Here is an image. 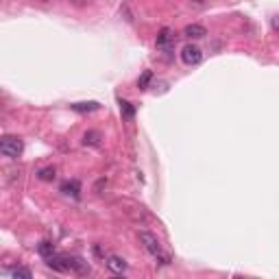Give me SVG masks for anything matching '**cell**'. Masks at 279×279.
<instances>
[{
    "label": "cell",
    "mask_w": 279,
    "mask_h": 279,
    "mask_svg": "<svg viewBox=\"0 0 279 279\" xmlns=\"http://www.w3.org/2000/svg\"><path fill=\"white\" fill-rule=\"evenodd\" d=\"M101 107L96 101H87V103H74V105H70V109L76 113H90V112H96V109Z\"/></svg>",
    "instance_id": "cell-10"
},
{
    "label": "cell",
    "mask_w": 279,
    "mask_h": 279,
    "mask_svg": "<svg viewBox=\"0 0 279 279\" xmlns=\"http://www.w3.org/2000/svg\"><path fill=\"white\" fill-rule=\"evenodd\" d=\"M55 177H57V170H55L53 166H48V168H42V170H37V179H40V181H53Z\"/></svg>",
    "instance_id": "cell-12"
},
{
    "label": "cell",
    "mask_w": 279,
    "mask_h": 279,
    "mask_svg": "<svg viewBox=\"0 0 279 279\" xmlns=\"http://www.w3.org/2000/svg\"><path fill=\"white\" fill-rule=\"evenodd\" d=\"M61 192L65 196H72V199H79L81 196V183L76 179H68V181L61 183Z\"/></svg>",
    "instance_id": "cell-8"
},
{
    "label": "cell",
    "mask_w": 279,
    "mask_h": 279,
    "mask_svg": "<svg viewBox=\"0 0 279 279\" xmlns=\"http://www.w3.org/2000/svg\"><path fill=\"white\" fill-rule=\"evenodd\" d=\"M138 238H140L142 247H144L146 251H149V253H151L157 262H160V264L168 266V264L172 262V260H170V255H168L166 251H164V247H162L160 240H157V236H153L151 231H140V233H138Z\"/></svg>",
    "instance_id": "cell-1"
},
{
    "label": "cell",
    "mask_w": 279,
    "mask_h": 279,
    "mask_svg": "<svg viewBox=\"0 0 279 279\" xmlns=\"http://www.w3.org/2000/svg\"><path fill=\"white\" fill-rule=\"evenodd\" d=\"M194 2H205V0H194Z\"/></svg>",
    "instance_id": "cell-18"
},
{
    "label": "cell",
    "mask_w": 279,
    "mask_h": 279,
    "mask_svg": "<svg viewBox=\"0 0 279 279\" xmlns=\"http://www.w3.org/2000/svg\"><path fill=\"white\" fill-rule=\"evenodd\" d=\"M37 253H40L42 258H48V255L57 253V251H55V247H53L51 242H46V240H44V242H40V244H37Z\"/></svg>",
    "instance_id": "cell-14"
},
{
    "label": "cell",
    "mask_w": 279,
    "mask_h": 279,
    "mask_svg": "<svg viewBox=\"0 0 279 279\" xmlns=\"http://www.w3.org/2000/svg\"><path fill=\"white\" fill-rule=\"evenodd\" d=\"M11 277H13V279H18V277H22V279H31V277H33V273H31L29 269H24V266H18V269L11 271Z\"/></svg>",
    "instance_id": "cell-15"
},
{
    "label": "cell",
    "mask_w": 279,
    "mask_h": 279,
    "mask_svg": "<svg viewBox=\"0 0 279 279\" xmlns=\"http://www.w3.org/2000/svg\"><path fill=\"white\" fill-rule=\"evenodd\" d=\"M103 140L101 131H85L83 133V146H98Z\"/></svg>",
    "instance_id": "cell-11"
},
{
    "label": "cell",
    "mask_w": 279,
    "mask_h": 279,
    "mask_svg": "<svg viewBox=\"0 0 279 279\" xmlns=\"http://www.w3.org/2000/svg\"><path fill=\"white\" fill-rule=\"evenodd\" d=\"M44 260H46L48 269H53V271H57V273H70L68 271V262H65V255L53 253V255H48V258H44Z\"/></svg>",
    "instance_id": "cell-5"
},
{
    "label": "cell",
    "mask_w": 279,
    "mask_h": 279,
    "mask_svg": "<svg viewBox=\"0 0 279 279\" xmlns=\"http://www.w3.org/2000/svg\"><path fill=\"white\" fill-rule=\"evenodd\" d=\"M183 35L190 37V40H201V37L207 35V29L205 26H201V24H188L183 29Z\"/></svg>",
    "instance_id": "cell-9"
},
{
    "label": "cell",
    "mask_w": 279,
    "mask_h": 279,
    "mask_svg": "<svg viewBox=\"0 0 279 279\" xmlns=\"http://www.w3.org/2000/svg\"><path fill=\"white\" fill-rule=\"evenodd\" d=\"M65 262H68V271H72L76 273V275H90V264L83 260V258H79V255H65Z\"/></svg>",
    "instance_id": "cell-4"
},
{
    "label": "cell",
    "mask_w": 279,
    "mask_h": 279,
    "mask_svg": "<svg viewBox=\"0 0 279 279\" xmlns=\"http://www.w3.org/2000/svg\"><path fill=\"white\" fill-rule=\"evenodd\" d=\"M120 112H122V116L127 120H133V116H135V107L129 101H120Z\"/></svg>",
    "instance_id": "cell-13"
},
{
    "label": "cell",
    "mask_w": 279,
    "mask_h": 279,
    "mask_svg": "<svg viewBox=\"0 0 279 279\" xmlns=\"http://www.w3.org/2000/svg\"><path fill=\"white\" fill-rule=\"evenodd\" d=\"M181 59L185 65H196L203 61V51H201L196 44H185L181 48Z\"/></svg>",
    "instance_id": "cell-3"
},
{
    "label": "cell",
    "mask_w": 279,
    "mask_h": 279,
    "mask_svg": "<svg viewBox=\"0 0 279 279\" xmlns=\"http://www.w3.org/2000/svg\"><path fill=\"white\" fill-rule=\"evenodd\" d=\"M271 26H273V31L279 35V15H273L271 18Z\"/></svg>",
    "instance_id": "cell-17"
},
{
    "label": "cell",
    "mask_w": 279,
    "mask_h": 279,
    "mask_svg": "<svg viewBox=\"0 0 279 279\" xmlns=\"http://www.w3.org/2000/svg\"><path fill=\"white\" fill-rule=\"evenodd\" d=\"M174 42V33L170 29H162L160 33H157V48H162V51H170Z\"/></svg>",
    "instance_id": "cell-7"
},
{
    "label": "cell",
    "mask_w": 279,
    "mask_h": 279,
    "mask_svg": "<svg viewBox=\"0 0 279 279\" xmlns=\"http://www.w3.org/2000/svg\"><path fill=\"white\" fill-rule=\"evenodd\" d=\"M22 151H24V142H22L18 135H4V138L0 140V153H2L4 157H9V160H18L22 155Z\"/></svg>",
    "instance_id": "cell-2"
},
{
    "label": "cell",
    "mask_w": 279,
    "mask_h": 279,
    "mask_svg": "<svg viewBox=\"0 0 279 279\" xmlns=\"http://www.w3.org/2000/svg\"><path fill=\"white\" fill-rule=\"evenodd\" d=\"M105 266L112 273H116V275H122L124 271H127V262L122 258H118V255H107L105 258Z\"/></svg>",
    "instance_id": "cell-6"
},
{
    "label": "cell",
    "mask_w": 279,
    "mask_h": 279,
    "mask_svg": "<svg viewBox=\"0 0 279 279\" xmlns=\"http://www.w3.org/2000/svg\"><path fill=\"white\" fill-rule=\"evenodd\" d=\"M151 72H149V70H146V72L144 74H142L140 76V79H138V87H142V90H144V87H149V81H151Z\"/></svg>",
    "instance_id": "cell-16"
}]
</instances>
